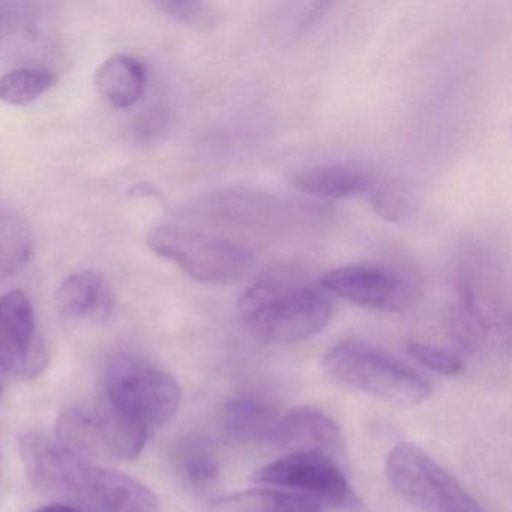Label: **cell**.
Here are the masks:
<instances>
[{
    "instance_id": "cell-1",
    "label": "cell",
    "mask_w": 512,
    "mask_h": 512,
    "mask_svg": "<svg viewBox=\"0 0 512 512\" xmlns=\"http://www.w3.org/2000/svg\"><path fill=\"white\" fill-rule=\"evenodd\" d=\"M238 313L254 337L269 344H292L320 334L331 322L328 293L295 265L260 274L238 299Z\"/></svg>"
},
{
    "instance_id": "cell-2",
    "label": "cell",
    "mask_w": 512,
    "mask_h": 512,
    "mask_svg": "<svg viewBox=\"0 0 512 512\" xmlns=\"http://www.w3.org/2000/svg\"><path fill=\"white\" fill-rule=\"evenodd\" d=\"M148 245L197 283L227 286L244 280L257 262L250 242L193 224H164L152 230Z\"/></svg>"
},
{
    "instance_id": "cell-3",
    "label": "cell",
    "mask_w": 512,
    "mask_h": 512,
    "mask_svg": "<svg viewBox=\"0 0 512 512\" xmlns=\"http://www.w3.org/2000/svg\"><path fill=\"white\" fill-rule=\"evenodd\" d=\"M323 368L338 385L398 406L421 404L433 391L421 371L365 341H341L326 353Z\"/></svg>"
},
{
    "instance_id": "cell-4",
    "label": "cell",
    "mask_w": 512,
    "mask_h": 512,
    "mask_svg": "<svg viewBox=\"0 0 512 512\" xmlns=\"http://www.w3.org/2000/svg\"><path fill=\"white\" fill-rule=\"evenodd\" d=\"M101 398L151 436L172 421L182 401L175 377L142 359H119L107 371Z\"/></svg>"
},
{
    "instance_id": "cell-5",
    "label": "cell",
    "mask_w": 512,
    "mask_h": 512,
    "mask_svg": "<svg viewBox=\"0 0 512 512\" xmlns=\"http://www.w3.org/2000/svg\"><path fill=\"white\" fill-rule=\"evenodd\" d=\"M392 490L425 512H484L478 500L431 455L413 443H400L386 458Z\"/></svg>"
},
{
    "instance_id": "cell-6",
    "label": "cell",
    "mask_w": 512,
    "mask_h": 512,
    "mask_svg": "<svg viewBox=\"0 0 512 512\" xmlns=\"http://www.w3.org/2000/svg\"><path fill=\"white\" fill-rule=\"evenodd\" d=\"M254 484L290 491L335 512H367L334 458L320 452H292L251 476Z\"/></svg>"
},
{
    "instance_id": "cell-7",
    "label": "cell",
    "mask_w": 512,
    "mask_h": 512,
    "mask_svg": "<svg viewBox=\"0 0 512 512\" xmlns=\"http://www.w3.org/2000/svg\"><path fill=\"white\" fill-rule=\"evenodd\" d=\"M320 286L326 293L338 296L365 310L404 311L415 304L421 290L415 272L397 263H350L322 275Z\"/></svg>"
},
{
    "instance_id": "cell-8",
    "label": "cell",
    "mask_w": 512,
    "mask_h": 512,
    "mask_svg": "<svg viewBox=\"0 0 512 512\" xmlns=\"http://www.w3.org/2000/svg\"><path fill=\"white\" fill-rule=\"evenodd\" d=\"M508 281L497 257L485 248L461 254L457 269L461 311L469 325L488 332L509 326Z\"/></svg>"
},
{
    "instance_id": "cell-9",
    "label": "cell",
    "mask_w": 512,
    "mask_h": 512,
    "mask_svg": "<svg viewBox=\"0 0 512 512\" xmlns=\"http://www.w3.org/2000/svg\"><path fill=\"white\" fill-rule=\"evenodd\" d=\"M49 353L38 335L31 299L22 290L0 298V370L19 379L40 376Z\"/></svg>"
},
{
    "instance_id": "cell-10",
    "label": "cell",
    "mask_w": 512,
    "mask_h": 512,
    "mask_svg": "<svg viewBox=\"0 0 512 512\" xmlns=\"http://www.w3.org/2000/svg\"><path fill=\"white\" fill-rule=\"evenodd\" d=\"M68 497L98 512H160V500L139 479L85 461L74 475Z\"/></svg>"
},
{
    "instance_id": "cell-11",
    "label": "cell",
    "mask_w": 512,
    "mask_h": 512,
    "mask_svg": "<svg viewBox=\"0 0 512 512\" xmlns=\"http://www.w3.org/2000/svg\"><path fill=\"white\" fill-rule=\"evenodd\" d=\"M269 445L292 452H320L334 458L343 451L344 436L337 422L317 407H296L278 418Z\"/></svg>"
},
{
    "instance_id": "cell-12",
    "label": "cell",
    "mask_w": 512,
    "mask_h": 512,
    "mask_svg": "<svg viewBox=\"0 0 512 512\" xmlns=\"http://www.w3.org/2000/svg\"><path fill=\"white\" fill-rule=\"evenodd\" d=\"M113 298L109 281L97 271L68 277L56 292L55 307L62 322L77 326L109 316Z\"/></svg>"
},
{
    "instance_id": "cell-13",
    "label": "cell",
    "mask_w": 512,
    "mask_h": 512,
    "mask_svg": "<svg viewBox=\"0 0 512 512\" xmlns=\"http://www.w3.org/2000/svg\"><path fill=\"white\" fill-rule=\"evenodd\" d=\"M377 178L368 167L355 163H326L296 170L293 188L317 199H346L368 193Z\"/></svg>"
},
{
    "instance_id": "cell-14",
    "label": "cell",
    "mask_w": 512,
    "mask_h": 512,
    "mask_svg": "<svg viewBox=\"0 0 512 512\" xmlns=\"http://www.w3.org/2000/svg\"><path fill=\"white\" fill-rule=\"evenodd\" d=\"M95 88L110 106L127 109L145 94V68L130 56H112L95 73Z\"/></svg>"
},
{
    "instance_id": "cell-15",
    "label": "cell",
    "mask_w": 512,
    "mask_h": 512,
    "mask_svg": "<svg viewBox=\"0 0 512 512\" xmlns=\"http://www.w3.org/2000/svg\"><path fill=\"white\" fill-rule=\"evenodd\" d=\"M280 413L274 406L254 397H239L224 407L223 427L236 442H268Z\"/></svg>"
},
{
    "instance_id": "cell-16",
    "label": "cell",
    "mask_w": 512,
    "mask_h": 512,
    "mask_svg": "<svg viewBox=\"0 0 512 512\" xmlns=\"http://www.w3.org/2000/svg\"><path fill=\"white\" fill-rule=\"evenodd\" d=\"M212 512H322V506L290 491L260 487L223 497Z\"/></svg>"
},
{
    "instance_id": "cell-17",
    "label": "cell",
    "mask_w": 512,
    "mask_h": 512,
    "mask_svg": "<svg viewBox=\"0 0 512 512\" xmlns=\"http://www.w3.org/2000/svg\"><path fill=\"white\" fill-rule=\"evenodd\" d=\"M173 467L176 475L193 488H208L220 475L217 449L205 437L190 436L178 442L173 449Z\"/></svg>"
},
{
    "instance_id": "cell-18",
    "label": "cell",
    "mask_w": 512,
    "mask_h": 512,
    "mask_svg": "<svg viewBox=\"0 0 512 512\" xmlns=\"http://www.w3.org/2000/svg\"><path fill=\"white\" fill-rule=\"evenodd\" d=\"M32 236L25 221L0 203V277H8L28 263Z\"/></svg>"
},
{
    "instance_id": "cell-19",
    "label": "cell",
    "mask_w": 512,
    "mask_h": 512,
    "mask_svg": "<svg viewBox=\"0 0 512 512\" xmlns=\"http://www.w3.org/2000/svg\"><path fill=\"white\" fill-rule=\"evenodd\" d=\"M371 209L389 223L407 220L416 209V199L409 185L401 181H376L368 191Z\"/></svg>"
},
{
    "instance_id": "cell-20",
    "label": "cell",
    "mask_w": 512,
    "mask_h": 512,
    "mask_svg": "<svg viewBox=\"0 0 512 512\" xmlns=\"http://www.w3.org/2000/svg\"><path fill=\"white\" fill-rule=\"evenodd\" d=\"M56 79L47 71L22 68L0 77V101L10 106H26L40 98L55 85Z\"/></svg>"
},
{
    "instance_id": "cell-21",
    "label": "cell",
    "mask_w": 512,
    "mask_h": 512,
    "mask_svg": "<svg viewBox=\"0 0 512 512\" xmlns=\"http://www.w3.org/2000/svg\"><path fill=\"white\" fill-rule=\"evenodd\" d=\"M155 7L163 11L166 16L172 17L176 22L184 23L190 28L199 31H209L220 22L217 10L205 2H193V0H164L157 2Z\"/></svg>"
},
{
    "instance_id": "cell-22",
    "label": "cell",
    "mask_w": 512,
    "mask_h": 512,
    "mask_svg": "<svg viewBox=\"0 0 512 512\" xmlns=\"http://www.w3.org/2000/svg\"><path fill=\"white\" fill-rule=\"evenodd\" d=\"M407 350L419 364L436 371V373L443 374V376H458L463 373V361L442 347L413 341L407 346Z\"/></svg>"
},
{
    "instance_id": "cell-23",
    "label": "cell",
    "mask_w": 512,
    "mask_h": 512,
    "mask_svg": "<svg viewBox=\"0 0 512 512\" xmlns=\"http://www.w3.org/2000/svg\"><path fill=\"white\" fill-rule=\"evenodd\" d=\"M35 512H85L82 509L73 508V506L61 505V503H56V505L44 506V508L37 509Z\"/></svg>"
},
{
    "instance_id": "cell-24",
    "label": "cell",
    "mask_w": 512,
    "mask_h": 512,
    "mask_svg": "<svg viewBox=\"0 0 512 512\" xmlns=\"http://www.w3.org/2000/svg\"><path fill=\"white\" fill-rule=\"evenodd\" d=\"M4 371L0 370V394L4 391L5 379H4Z\"/></svg>"
}]
</instances>
